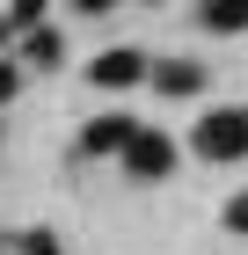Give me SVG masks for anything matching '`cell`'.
I'll return each instance as SVG.
<instances>
[{
  "label": "cell",
  "instance_id": "obj_11",
  "mask_svg": "<svg viewBox=\"0 0 248 255\" xmlns=\"http://www.w3.org/2000/svg\"><path fill=\"white\" fill-rule=\"evenodd\" d=\"M227 226H234V234H248V190H241V197L227 204Z\"/></svg>",
  "mask_w": 248,
  "mask_h": 255
},
{
  "label": "cell",
  "instance_id": "obj_2",
  "mask_svg": "<svg viewBox=\"0 0 248 255\" xmlns=\"http://www.w3.org/2000/svg\"><path fill=\"white\" fill-rule=\"evenodd\" d=\"M117 153H124V168H132L139 182H153V175H168V168H175V138H161V131H132Z\"/></svg>",
  "mask_w": 248,
  "mask_h": 255
},
{
  "label": "cell",
  "instance_id": "obj_9",
  "mask_svg": "<svg viewBox=\"0 0 248 255\" xmlns=\"http://www.w3.org/2000/svg\"><path fill=\"white\" fill-rule=\"evenodd\" d=\"M22 255H58V241L44 234V226H29V234H22Z\"/></svg>",
  "mask_w": 248,
  "mask_h": 255
},
{
  "label": "cell",
  "instance_id": "obj_12",
  "mask_svg": "<svg viewBox=\"0 0 248 255\" xmlns=\"http://www.w3.org/2000/svg\"><path fill=\"white\" fill-rule=\"evenodd\" d=\"M73 7H80V15H110L117 0H73Z\"/></svg>",
  "mask_w": 248,
  "mask_h": 255
},
{
  "label": "cell",
  "instance_id": "obj_3",
  "mask_svg": "<svg viewBox=\"0 0 248 255\" xmlns=\"http://www.w3.org/2000/svg\"><path fill=\"white\" fill-rule=\"evenodd\" d=\"M88 80H95V88H139V80H146V51L117 44V51H102V59L88 66Z\"/></svg>",
  "mask_w": 248,
  "mask_h": 255
},
{
  "label": "cell",
  "instance_id": "obj_8",
  "mask_svg": "<svg viewBox=\"0 0 248 255\" xmlns=\"http://www.w3.org/2000/svg\"><path fill=\"white\" fill-rule=\"evenodd\" d=\"M37 15H44V0H7L0 29H7V37H22V29H37Z\"/></svg>",
  "mask_w": 248,
  "mask_h": 255
},
{
  "label": "cell",
  "instance_id": "obj_4",
  "mask_svg": "<svg viewBox=\"0 0 248 255\" xmlns=\"http://www.w3.org/2000/svg\"><path fill=\"white\" fill-rule=\"evenodd\" d=\"M132 131H139V124L124 117V110H110V117H95L88 131H80V153H117V146H124Z\"/></svg>",
  "mask_w": 248,
  "mask_h": 255
},
{
  "label": "cell",
  "instance_id": "obj_6",
  "mask_svg": "<svg viewBox=\"0 0 248 255\" xmlns=\"http://www.w3.org/2000/svg\"><path fill=\"white\" fill-rule=\"evenodd\" d=\"M197 15H205V29L234 37V29H248V0H197Z\"/></svg>",
  "mask_w": 248,
  "mask_h": 255
},
{
  "label": "cell",
  "instance_id": "obj_10",
  "mask_svg": "<svg viewBox=\"0 0 248 255\" xmlns=\"http://www.w3.org/2000/svg\"><path fill=\"white\" fill-rule=\"evenodd\" d=\"M15 88H22V73H15V66H7V59H0V110L15 102Z\"/></svg>",
  "mask_w": 248,
  "mask_h": 255
},
{
  "label": "cell",
  "instance_id": "obj_7",
  "mask_svg": "<svg viewBox=\"0 0 248 255\" xmlns=\"http://www.w3.org/2000/svg\"><path fill=\"white\" fill-rule=\"evenodd\" d=\"M22 37H29V59H37V66H58V59H66V37H58V29H22Z\"/></svg>",
  "mask_w": 248,
  "mask_h": 255
},
{
  "label": "cell",
  "instance_id": "obj_5",
  "mask_svg": "<svg viewBox=\"0 0 248 255\" xmlns=\"http://www.w3.org/2000/svg\"><path fill=\"white\" fill-rule=\"evenodd\" d=\"M146 73H153L161 95H197V88H205V66L197 59H168V66H146Z\"/></svg>",
  "mask_w": 248,
  "mask_h": 255
},
{
  "label": "cell",
  "instance_id": "obj_1",
  "mask_svg": "<svg viewBox=\"0 0 248 255\" xmlns=\"http://www.w3.org/2000/svg\"><path fill=\"white\" fill-rule=\"evenodd\" d=\"M190 146L205 160H248V110H205Z\"/></svg>",
  "mask_w": 248,
  "mask_h": 255
}]
</instances>
